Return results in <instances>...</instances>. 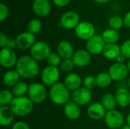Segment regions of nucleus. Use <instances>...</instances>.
I'll return each mask as SVG.
<instances>
[{
	"instance_id": "obj_33",
	"label": "nucleus",
	"mask_w": 130,
	"mask_h": 129,
	"mask_svg": "<svg viewBox=\"0 0 130 129\" xmlns=\"http://www.w3.org/2000/svg\"><path fill=\"white\" fill-rule=\"evenodd\" d=\"M82 85L84 87H85L88 90H93L96 86H97V83H96V78L91 75H88L86 76L82 81Z\"/></svg>"
},
{
	"instance_id": "obj_47",
	"label": "nucleus",
	"mask_w": 130,
	"mask_h": 129,
	"mask_svg": "<svg viewBox=\"0 0 130 129\" xmlns=\"http://www.w3.org/2000/svg\"><path fill=\"white\" fill-rule=\"evenodd\" d=\"M128 85H129V87H130V78L129 79V81H128Z\"/></svg>"
},
{
	"instance_id": "obj_28",
	"label": "nucleus",
	"mask_w": 130,
	"mask_h": 129,
	"mask_svg": "<svg viewBox=\"0 0 130 129\" xmlns=\"http://www.w3.org/2000/svg\"><path fill=\"white\" fill-rule=\"evenodd\" d=\"M28 89H29V84H27L24 81H20L12 87V93L14 97H24L25 94H27Z\"/></svg>"
},
{
	"instance_id": "obj_19",
	"label": "nucleus",
	"mask_w": 130,
	"mask_h": 129,
	"mask_svg": "<svg viewBox=\"0 0 130 129\" xmlns=\"http://www.w3.org/2000/svg\"><path fill=\"white\" fill-rule=\"evenodd\" d=\"M74 48L72 43L68 40H62L57 46V53L62 59H70L74 54Z\"/></svg>"
},
{
	"instance_id": "obj_31",
	"label": "nucleus",
	"mask_w": 130,
	"mask_h": 129,
	"mask_svg": "<svg viewBox=\"0 0 130 129\" xmlns=\"http://www.w3.org/2000/svg\"><path fill=\"white\" fill-rule=\"evenodd\" d=\"M42 28V23L41 21L37 19V18H34L31 19L27 24V31L36 34L40 31Z\"/></svg>"
},
{
	"instance_id": "obj_38",
	"label": "nucleus",
	"mask_w": 130,
	"mask_h": 129,
	"mask_svg": "<svg viewBox=\"0 0 130 129\" xmlns=\"http://www.w3.org/2000/svg\"><path fill=\"white\" fill-rule=\"evenodd\" d=\"M11 129H30L29 125L23 122V121H18L17 122H15L13 125H12V128Z\"/></svg>"
},
{
	"instance_id": "obj_34",
	"label": "nucleus",
	"mask_w": 130,
	"mask_h": 129,
	"mask_svg": "<svg viewBox=\"0 0 130 129\" xmlns=\"http://www.w3.org/2000/svg\"><path fill=\"white\" fill-rule=\"evenodd\" d=\"M74 67H75V65H74L72 59H63L59 68L63 72L69 73L73 70Z\"/></svg>"
},
{
	"instance_id": "obj_6",
	"label": "nucleus",
	"mask_w": 130,
	"mask_h": 129,
	"mask_svg": "<svg viewBox=\"0 0 130 129\" xmlns=\"http://www.w3.org/2000/svg\"><path fill=\"white\" fill-rule=\"evenodd\" d=\"M60 77V69L58 67L46 66L41 72V81L46 86H53L58 83Z\"/></svg>"
},
{
	"instance_id": "obj_20",
	"label": "nucleus",
	"mask_w": 130,
	"mask_h": 129,
	"mask_svg": "<svg viewBox=\"0 0 130 129\" xmlns=\"http://www.w3.org/2000/svg\"><path fill=\"white\" fill-rule=\"evenodd\" d=\"M63 111L65 116L70 120H76L80 117L81 115L80 106L72 100L69 101L64 105Z\"/></svg>"
},
{
	"instance_id": "obj_43",
	"label": "nucleus",
	"mask_w": 130,
	"mask_h": 129,
	"mask_svg": "<svg viewBox=\"0 0 130 129\" xmlns=\"http://www.w3.org/2000/svg\"><path fill=\"white\" fill-rule=\"evenodd\" d=\"M94 1L98 4H105V3L108 2L110 0H94Z\"/></svg>"
},
{
	"instance_id": "obj_3",
	"label": "nucleus",
	"mask_w": 130,
	"mask_h": 129,
	"mask_svg": "<svg viewBox=\"0 0 130 129\" xmlns=\"http://www.w3.org/2000/svg\"><path fill=\"white\" fill-rule=\"evenodd\" d=\"M34 103L30 100L28 97H14L10 104V107L14 112L15 116H26L29 115L34 108Z\"/></svg>"
},
{
	"instance_id": "obj_48",
	"label": "nucleus",
	"mask_w": 130,
	"mask_h": 129,
	"mask_svg": "<svg viewBox=\"0 0 130 129\" xmlns=\"http://www.w3.org/2000/svg\"><path fill=\"white\" fill-rule=\"evenodd\" d=\"M49 1H50V0H49Z\"/></svg>"
},
{
	"instance_id": "obj_13",
	"label": "nucleus",
	"mask_w": 130,
	"mask_h": 129,
	"mask_svg": "<svg viewBox=\"0 0 130 129\" xmlns=\"http://www.w3.org/2000/svg\"><path fill=\"white\" fill-rule=\"evenodd\" d=\"M108 73L113 81H120L127 77L129 70L126 65L116 62L110 67Z\"/></svg>"
},
{
	"instance_id": "obj_44",
	"label": "nucleus",
	"mask_w": 130,
	"mask_h": 129,
	"mask_svg": "<svg viewBox=\"0 0 130 129\" xmlns=\"http://www.w3.org/2000/svg\"><path fill=\"white\" fill-rule=\"evenodd\" d=\"M126 122H127V125L130 126V113L128 114V116L126 117Z\"/></svg>"
},
{
	"instance_id": "obj_32",
	"label": "nucleus",
	"mask_w": 130,
	"mask_h": 129,
	"mask_svg": "<svg viewBox=\"0 0 130 129\" xmlns=\"http://www.w3.org/2000/svg\"><path fill=\"white\" fill-rule=\"evenodd\" d=\"M46 60L47 64L50 66H53V67H59L62 61V58L57 52H52Z\"/></svg>"
},
{
	"instance_id": "obj_35",
	"label": "nucleus",
	"mask_w": 130,
	"mask_h": 129,
	"mask_svg": "<svg viewBox=\"0 0 130 129\" xmlns=\"http://www.w3.org/2000/svg\"><path fill=\"white\" fill-rule=\"evenodd\" d=\"M121 53L124 55L127 59H130V39L123 43L120 46Z\"/></svg>"
},
{
	"instance_id": "obj_24",
	"label": "nucleus",
	"mask_w": 130,
	"mask_h": 129,
	"mask_svg": "<svg viewBox=\"0 0 130 129\" xmlns=\"http://www.w3.org/2000/svg\"><path fill=\"white\" fill-rule=\"evenodd\" d=\"M103 56L107 59H116L121 54V49L117 43L106 44L102 52Z\"/></svg>"
},
{
	"instance_id": "obj_27",
	"label": "nucleus",
	"mask_w": 130,
	"mask_h": 129,
	"mask_svg": "<svg viewBox=\"0 0 130 129\" xmlns=\"http://www.w3.org/2000/svg\"><path fill=\"white\" fill-rule=\"evenodd\" d=\"M95 78H96L97 86L100 88L108 87L113 81L109 73L107 72H101Z\"/></svg>"
},
{
	"instance_id": "obj_2",
	"label": "nucleus",
	"mask_w": 130,
	"mask_h": 129,
	"mask_svg": "<svg viewBox=\"0 0 130 129\" xmlns=\"http://www.w3.org/2000/svg\"><path fill=\"white\" fill-rule=\"evenodd\" d=\"M49 97L50 100L56 105H65L70 101L69 90L63 83L58 82L50 87Z\"/></svg>"
},
{
	"instance_id": "obj_37",
	"label": "nucleus",
	"mask_w": 130,
	"mask_h": 129,
	"mask_svg": "<svg viewBox=\"0 0 130 129\" xmlns=\"http://www.w3.org/2000/svg\"><path fill=\"white\" fill-rule=\"evenodd\" d=\"M17 47V41H16V38H12V37H8V40L6 41L5 43V48H8L10 49H13Z\"/></svg>"
},
{
	"instance_id": "obj_11",
	"label": "nucleus",
	"mask_w": 130,
	"mask_h": 129,
	"mask_svg": "<svg viewBox=\"0 0 130 129\" xmlns=\"http://www.w3.org/2000/svg\"><path fill=\"white\" fill-rule=\"evenodd\" d=\"M18 62L17 56L13 49L3 48L0 51V64L5 68L15 67Z\"/></svg>"
},
{
	"instance_id": "obj_4",
	"label": "nucleus",
	"mask_w": 130,
	"mask_h": 129,
	"mask_svg": "<svg viewBox=\"0 0 130 129\" xmlns=\"http://www.w3.org/2000/svg\"><path fill=\"white\" fill-rule=\"evenodd\" d=\"M27 95L34 104H40L45 101L47 92L43 84L34 82L29 84Z\"/></svg>"
},
{
	"instance_id": "obj_17",
	"label": "nucleus",
	"mask_w": 130,
	"mask_h": 129,
	"mask_svg": "<svg viewBox=\"0 0 130 129\" xmlns=\"http://www.w3.org/2000/svg\"><path fill=\"white\" fill-rule=\"evenodd\" d=\"M87 113L90 119L93 120H101L104 119L107 110L101 103H93L88 107Z\"/></svg>"
},
{
	"instance_id": "obj_29",
	"label": "nucleus",
	"mask_w": 130,
	"mask_h": 129,
	"mask_svg": "<svg viewBox=\"0 0 130 129\" xmlns=\"http://www.w3.org/2000/svg\"><path fill=\"white\" fill-rule=\"evenodd\" d=\"M14 96L12 91L4 89L0 92V105L1 106H10L12 100H14Z\"/></svg>"
},
{
	"instance_id": "obj_8",
	"label": "nucleus",
	"mask_w": 130,
	"mask_h": 129,
	"mask_svg": "<svg viewBox=\"0 0 130 129\" xmlns=\"http://www.w3.org/2000/svg\"><path fill=\"white\" fill-rule=\"evenodd\" d=\"M95 28L94 25L88 21H81L75 29V36L82 40H88L94 36Z\"/></svg>"
},
{
	"instance_id": "obj_14",
	"label": "nucleus",
	"mask_w": 130,
	"mask_h": 129,
	"mask_svg": "<svg viewBox=\"0 0 130 129\" xmlns=\"http://www.w3.org/2000/svg\"><path fill=\"white\" fill-rule=\"evenodd\" d=\"M17 47L21 50H25L30 49L34 44L36 43V39L34 34L26 31L21 33L16 37Z\"/></svg>"
},
{
	"instance_id": "obj_1",
	"label": "nucleus",
	"mask_w": 130,
	"mask_h": 129,
	"mask_svg": "<svg viewBox=\"0 0 130 129\" xmlns=\"http://www.w3.org/2000/svg\"><path fill=\"white\" fill-rule=\"evenodd\" d=\"M15 70L21 78L31 79L36 78L40 72V66L30 56H23L18 59Z\"/></svg>"
},
{
	"instance_id": "obj_9",
	"label": "nucleus",
	"mask_w": 130,
	"mask_h": 129,
	"mask_svg": "<svg viewBox=\"0 0 130 129\" xmlns=\"http://www.w3.org/2000/svg\"><path fill=\"white\" fill-rule=\"evenodd\" d=\"M79 14L73 11H69L65 12L60 17V25L67 30L75 29L78 24L80 23Z\"/></svg>"
},
{
	"instance_id": "obj_30",
	"label": "nucleus",
	"mask_w": 130,
	"mask_h": 129,
	"mask_svg": "<svg viewBox=\"0 0 130 129\" xmlns=\"http://www.w3.org/2000/svg\"><path fill=\"white\" fill-rule=\"evenodd\" d=\"M108 25L110 28L118 30L124 26L123 18L119 15H113L108 19Z\"/></svg>"
},
{
	"instance_id": "obj_45",
	"label": "nucleus",
	"mask_w": 130,
	"mask_h": 129,
	"mask_svg": "<svg viewBox=\"0 0 130 129\" xmlns=\"http://www.w3.org/2000/svg\"><path fill=\"white\" fill-rule=\"evenodd\" d=\"M120 129H130V126L129 125H123L122 128Z\"/></svg>"
},
{
	"instance_id": "obj_21",
	"label": "nucleus",
	"mask_w": 130,
	"mask_h": 129,
	"mask_svg": "<svg viewBox=\"0 0 130 129\" xmlns=\"http://www.w3.org/2000/svg\"><path fill=\"white\" fill-rule=\"evenodd\" d=\"M14 113L10 106H1L0 107V125L2 126L10 125L13 120Z\"/></svg>"
},
{
	"instance_id": "obj_41",
	"label": "nucleus",
	"mask_w": 130,
	"mask_h": 129,
	"mask_svg": "<svg viewBox=\"0 0 130 129\" xmlns=\"http://www.w3.org/2000/svg\"><path fill=\"white\" fill-rule=\"evenodd\" d=\"M123 22L124 25L127 27L130 28V11L126 13V14L123 17Z\"/></svg>"
},
{
	"instance_id": "obj_42",
	"label": "nucleus",
	"mask_w": 130,
	"mask_h": 129,
	"mask_svg": "<svg viewBox=\"0 0 130 129\" xmlns=\"http://www.w3.org/2000/svg\"><path fill=\"white\" fill-rule=\"evenodd\" d=\"M126 59H127V58H126L124 55H123V54L121 53L120 55H119V56H117V58L116 59V61H117V62H118V63L125 64V62L126 61Z\"/></svg>"
},
{
	"instance_id": "obj_25",
	"label": "nucleus",
	"mask_w": 130,
	"mask_h": 129,
	"mask_svg": "<svg viewBox=\"0 0 130 129\" xmlns=\"http://www.w3.org/2000/svg\"><path fill=\"white\" fill-rule=\"evenodd\" d=\"M101 36L104 39L106 44L117 43L120 40V33L118 30H116L111 28H108L105 30L103 32Z\"/></svg>"
},
{
	"instance_id": "obj_40",
	"label": "nucleus",
	"mask_w": 130,
	"mask_h": 129,
	"mask_svg": "<svg viewBox=\"0 0 130 129\" xmlns=\"http://www.w3.org/2000/svg\"><path fill=\"white\" fill-rule=\"evenodd\" d=\"M7 40H8V36H6V34L4 33L3 32H1V33H0V47L2 49L5 47V43H6Z\"/></svg>"
},
{
	"instance_id": "obj_7",
	"label": "nucleus",
	"mask_w": 130,
	"mask_h": 129,
	"mask_svg": "<svg viewBox=\"0 0 130 129\" xmlns=\"http://www.w3.org/2000/svg\"><path fill=\"white\" fill-rule=\"evenodd\" d=\"M104 122L107 126L110 128H121L124 124V116L121 112L116 109L107 111L104 117Z\"/></svg>"
},
{
	"instance_id": "obj_5",
	"label": "nucleus",
	"mask_w": 130,
	"mask_h": 129,
	"mask_svg": "<svg viewBox=\"0 0 130 129\" xmlns=\"http://www.w3.org/2000/svg\"><path fill=\"white\" fill-rule=\"evenodd\" d=\"M51 53V49L48 43L44 41H37L30 49V56L36 61L46 59Z\"/></svg>"
},
{
	"instance_id": "obj_23",
	"label": "nucleus",
	"mask_w": 130,
	"mask_h": 129,
	"mask_svg": "<svg viewBox=\"0 0 130 129\" xmlns=\"http://www.w3.org/2000/svg\"><path fill=\"white\" fill-rule=\"evenodd\" d=\"M21 77L17 72L16 70H10L5 72L2 77L3 84L7 87H13L18 82H20V78Z\"/></svg>"
},
{
	"instance_id": "obj_22",
	"label": "nucleus",
	"mask_w": 130,
	"mask_h": 129,
	"mask_svg": "<svg viewBox=\"0 0 130 129\" xmlns=\"http://www.w3.org/2000/svg\"><path fill=\"white\" fill-rule=\"evenodd\" d=\"M117 103L121 107L130 105V92L125 87H119L114 94Z\"/></svg>"
},
{
	"instance_id": "obj_36",
	"label": "nucleus",
	"mask_w": 130,
	"mask_h": 129,
	"mask_svg": "<svg viewBox=\"0 0 130 129\" xmlns=\"http://www.w3.org/2000/svg\"><path fill=\"white\" fill-rule=\"evenodd\" d=\"M9 14L8 7L3 2L0 3V21H4Z\"/></svg>"
},
{
	"instance_id": "obj_26",
	"label": "nucleus",
	"mask_w": 130,
	"mask_h": 129,
	"mask_svg": "<svg viewBox=\"0 0 130 129\" xmlns=\"http://www.w3.org/2000/svg\"><path fill=\"white\" fill-rule=\"evenodd\" d=\"M101 103L104 106V107L106 109L107 111L115 109V107L117 105L115 96L111 94H104L101 98Z\"/></svg>"
},
{
	"instance_id": "obj_46",
	"label": "nucleus",
	"mask_w": 130,
	"mask_h": 129,
	"mask_svg": "<svg viewBox=\"0 0 130 129\" xmlns=\"http://www.w3.org/2000/svg\"><path fill=\"white\" fill-rule=\"evenodd\" d=\"M127 68H128V70H129V72L130 73V59H129L128 61V63H127Z\"/></svg>"
},
{
	"instance_id": "obj_10",
	"label": "nucleus",
	"mask_w": 130,
	"mask_h": 129,
	"mask_svg": "<svg viewBox=\"0 0 130 129\" xmlns=\"http://www.w3.org/2000/svg\"><path fill=\"white\" fill-rule=\"evenodd\" d=\"M106 43L100 35H94L86 43V49L91 55H99L103 52Z\"/></svg>"
},
{
	"instance_id": "obj_15",
	"label": "nucleus",
	"mask_w": 130,
	"mask_h": 129,
	"mask_svg": "<svg viewBox=\"0 0 130 129\" xmlns=\"http://www.w3.org/2000/svg\"><path fill=\"white\" fill-rule=\"evenodd\" d=\"M72 60L75 66L79 68L86 67L91 62V54L85 49H78L75 51Z\"/></svg>"
},
{
	"instance_id": "obj_18",
	"label": "nucleus",
	"mask_w": 130,
	"mask_h": 129,
	"mask_svg": "<svg viewBox=\"0 0 130 129\" xmlns=\"http://www.w3.org/2000/svg\"><path fill=\"white\" fill-rule=\"evenodd\" d=\"M82 81L83 80L78 74L69 73L66 76L63 84L69 91L73 92L78 90V88L82 87Z\"/></svg>"
},
{
	"instance_id": "obj_12",
	"label": "nucleus",
	"mask_w": 130,
	"mask_h": 129,
	"mask_svg": "<svg viewBox=\"0 0 130 129\" xmlns=\"http://www.w3.org/2000/svg\"><path fill=\"white\" fill-rule=\"evenodd\" d=\"M92 98L91 90L86 89L84 87L78 88V90L72 92V100L74 103L78 104L79 106L88 104Z\"/></svg>"
},
{
	"instance_id": "obj_39",
	"label": "nucleus",
	"mask_w": 130,
	"mask_h": 129,
	"mask_svg": "<svg viewBox=\"0 0 130 129\" xmlns=\"http://www.w3.org/2000/svg\"><path fill=\"white\" fill-rule=\"evenodd\" d=\"M53 4L59 7V8H63V7H66V5H68L71 0H52Z\"/></svg>"
},
{
	"instance_id": "obj_16",
	"label": "nucleus",
	"mask_w": 130,
	"mask_h": 129,
	"mask_svg": "<svg viewBox=\"0 0 130 129\" xmlns=\"http://www.w3.org/2000/svg\"><path fill=\"white\" fill-rule=\"evenodd\" d=\"M32 8L37 16L44 17L50 14L52 6L49 0H34Z\"/></svg>"
}]
</instances>
